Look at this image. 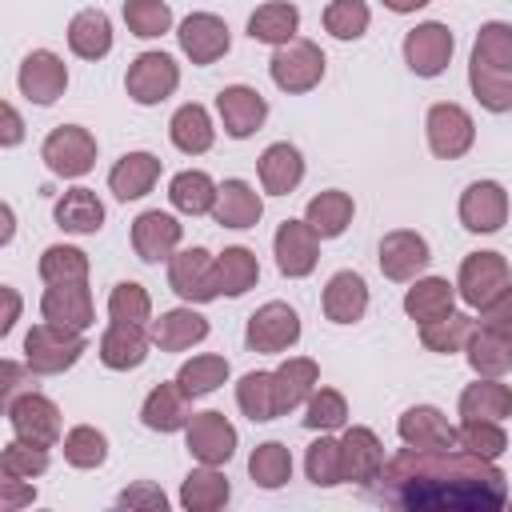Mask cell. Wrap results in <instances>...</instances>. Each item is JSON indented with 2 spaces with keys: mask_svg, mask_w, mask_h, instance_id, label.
Returning a JSON list of instances; mask_svg holds the SVG:
<instances>
[{
  "mask_svg": "<svg viewBox=\"0 0 512 512\" xmlns=\"http://www.w3.org/2000/svg\"><path fill=\"white\" fill-rule=\"evenodd\" d=\"M380 500L396 508L488 512L508 500L504 472L468 448H400L380 468Z\"/></svg>",
  "mask_w": 512,
  "mask_h": 512,
  "instance_id": "1",
  "label": "cell"
},
{
  "mask_svg": "<svg viewBox=\"0 0 512 512\" xmlns=\"http://www.w3.org/2000/svg\"><path fill=\"white\" fill-rule=\"evenodd\" d=\"M80 352H84V336H80L76 328H60V324H52V320L36 324V328L24 336V360H28V368L40 372V376H52V372L72 368V364L80 360Z\"/></svg>",
  "mask_w": 512,
  "mask_h": 512,
  "instance_id": "2",
  "label": "cell"
},
{
  "mask_svg": "<svg viewBox=\"0 0 512 512\" xmlns=\"http://www.w3.org/2000/svg\"><path fill=\"white\" fill-rule=\"evenodd\" d=\"M168 284L176 296L192 300V304H208L220 296V272H216V260L208 248H184V252H172L168 260Z\"/></svg>",
  "mask_w": 512,
  "mask_h": 512,
  "instance_id": "3",
  "label": "cell"
},
{
  "mask_svg": "<svg viewBox=\"0 0 512 512\" xmlns=\"http://www.w3.org/2000/svg\"><path fill=\"white\" fill-rule=\"evenodd\" d=\"M40 156L56 176H84L96 164V136L80 124H60L48 132Z\"/></svg>",
  "mask_w": 512,
  "mask_h": 512,
  "instance_id": "4",
  "label": "cell"
},
{
  "mask_svg": "<svg viewBox=\"0 0 512 512\" xmlns=\"http://www.w3.org/2000/svg\"><path fill=\"white\" fill-rule=\"evenodd\" d=\"M268 68H272L276 88H284V92H308L324 76V52L312 40H288V44L276 48V56H272Z\"/></svg>",
  "mask_w": 512,
  "mask_h": 512,
  "instance_id": "5",
  "label": "cell"
},
{
  "mask_svg": "<svg viewBox=\"0 0 512 512\" xmlns=\"http://www.w3.org/2000/svg\"><path fill=\"white\" fill-rule=\"evenodd\" d=\"M124 84H128V96H132L136 104H160L164 96L176 92L180 68H176V60L164 56V52H140V56L128 64Z\"/></svg>",
  "mask_w": 512,
  "mask_h": 512,
  "instance_id": "6",
  "label": "cell"
},
{
  "mask_svg": "<svg viewBox=\"0 0 512 512\" xmlns=\"http://www.w3.org/2000/svg\"><path fill=\"white\" fill-rule=\"evenodd\" d=\"M8 420H12V432L28 444H40V448H52L60 440V408L40 396V392H24L8 404Z\"/></svg>",
  "mask_w": 512,
  "mask_h": 512,
  "instance_id": "7",
  "label": "cell"
},
{
  "mask_svg": "<svg viewBox=\"0 0 512 512\" xmlns=\"http://www.w3.org/2000/svg\"><path fill=\"white\" fill-rule=\"evenodd\" d=\"M244 340H248L252 352H284V348H292L300 340V316L288 304L272 300V304H264V308H256L248 316Z\"/></svg>",
  "mask_w": 512,
  "mask_h": 512,
  "instance_id": "8",
  "label": "cell"
},
{
  "mask_svg": "<svg viewBox=\"0 0 512 512\" xmlns=\"http://www.w3.org/2000/svg\"><path fill=\"white\" fill-rule=\"evenodd\" d=\"M472 140H476V128H472V116L460 104H432L428 108V148L440 160L464 156L472 148Z\"/></svg>",
  "mask_w": 512,
  "mask_h": 512,
  "instance_id": "9",
  "label": "cell"
},
{
  "mask_svg": "<svg viewBox=\"0 0 512 512\" xmlns=\"http://www.w3.org/2000/svg\"><path fill=\"white\" fill-rule=\"evenodd\" d=\"M184 432H188V452L200 464H224L236 452V428L224 420V412H192Z\"/></svg>",
  "mask_w": 512,
  "mask_h": 512,
  "instance_id": "10",
  "label": "cell"
},
{
  "mask_svg": "<svg viewBox=\"0 0 512 512\" xmlns=\"http://www.w3.org/2000/svg\"><path fill=\"white\" fill-rule=\"evenodd\" d=\"M404 60L416 76H440L452 60V32L436 20L428 24H416L408 36H404Z\"/></svg>",
  "mask_w": 512,
  "mask_h": 512,
  "instance_id": "11",
  "label": "cell"
},
{
  "mask_svg": "<svg viewBox=\"0 0 512 512\" xmlns=\"http://www.w3.org/2000/svg\"><path fill=\"white\" fill-rule=\"evenodd\" d=\"M508 284V260L500 252H472L460 264V296L472 308H484L500 288Z\"/></svg>",
  "mask_w": 512,
  "mask_h": 512,
  "instance_id": "12",
  "label": "cell"
},
{
  "mask_svg": "<svg viewBox=\"0 0 512 512\" xmlns=\"http://www.w3.org/2000/svg\"><path fill=\"white\" fill-rule=\"evenodd\" d=\"M64 84H68V68L56 52H32L24 56L20 64V92L32 100V104H52L64 96Z\"/></svg>",
  "mask_w": 512,
  "mask_h": 512,
  "instance_id": "13",
  "label": "cell"
},
{
  "mask_svg": "<svg viewBox=\"0 0 512 512\" xmlns=\"http://www.w3.org/2000/svg\"><path fill=\"white\" fill-rule=\"evenodd\" d=\"M508 216V192L496 180H476L460 196V220L468 232H496Z\"/></svg>",
  "mask_w": 512,
  "mask_h": 512,
  "instance_id": "14",
  "label": "cell"
},
{
  "mask_svg": "<svg viewBox=\"0 0 512 512\" xmlns=\"http://www.w3.org/2000/svg\"><path fill=\"white\" fill-rule=\"evenodd\" d=\"M176 244H180V224H176V216L152 208V212H140V216L132 220V248H136L140 260H148V264L172 260Z\"/></svg>",
  "mask_w": 512,
  "mask_h": 512,
  "instance_id": "15",
  "label": "cell"
},
{
  "mask_svg": "<svg viewBox=\"0 0 512 512\" xmlns=\"http://www.w3.org/2000/svg\"><path fill=\"white\" fill-rule=\"evenodd\" d=\"M320 260V244L308 220H284L276 228V264L284 276H308Z\"/></svg>",
  "mask_w": 512,
  "mask_h": 512,
  "instance_id": "16",
  "label": "cell"
},
{
  "mask_svg": "<svg viewBox=\"0 0 512 512\" xmlns=\"http://www.w3.org/2000/svg\"><path fill=\"white\" fill-rule=\"evenodd\" d=\"M176 36H180V48H184V56L192 64H212V60H220L228 52V24L220 16H212V12L188 16Z\"/></svg>",
  "mask_w": 512,
  "mask_h": 512,
  "instance_id": "17",
  "label": "cell"
},
{
  "mask_svg": "<svg viewBox=\"0 0 512 512\" xmlns=\"http://www.w3.org/2000/svg\"><path fill=\"white\" fill-rule=\"evenodd\" d=\"M216 108H220L224 132H228V136H236V140L252 136V132L264 124V116H268V104H264V96H260L256 88H244V84H232V88H224V92L216 96Z\"/></svg>",
  "mask_w": 512,
  "mask_h": 512,
  "instance_id": "18",
  "label": "cell"
},
{
  "mask_svg": "<svg viewBox=\"0 0 512 512\" xmlns=\"http://www.w3.org/2000/svg\"><path fill=\"white\" fill-rule=\"evenodd\" d=\"M340 464H344V480L372 484L384 468V448H380L376 432L372 428H348L340 436Z\"/></svg>",
  "mask_w": 512,
  "mask_h": 512,
  "instance_id": "19",
  "label": "cell"
},
{
  "mask_svg": "<svg viewBox=\"0 0 512 512\" xmlns=\"http://www.w3.org/2000/svg\"><path fill=\"white\" fill-rule=\"evenodd\" d=\"M424 264H428V244H424L420 232L396 228L380 240V272L388 280H412Z\"/></svg>",
  "mask_w": 512,
  "mask_h": 512,
  "instance_id": "20",
  "label": "cell"
},
{
  "mask_svg": "<svg viewBox=\"0 0 512 512\" xmlns=\"http://www.w3.org/2000/svg\"><path fill=\"white\" fill-rule=\"evenodd\" d=\"M40 312H44V320H52L60 328L84 332L92 324V292L84 288V280H76V284H52L44 292V300H40Z\"/></svg>",
  "mask_w": 512,
  "mask_h": 512,
  "instance_id": "21",
  "label": "cell"
},
{
  "mask_svg": "<svg viewBox=\"0 0 512 512\" xmlns=\"http://www.w3.org/2000/svg\"><path fill=\"white\" fill-rule=\"evenodd\" d=\"M316 380H320V368L316 360L308 356H288L276 372H272V392H276V416L280 412H292L300 408L312 392H316Z\"/></svg>",
  "mask_w": 512,
  "mask_h": 512,
  "instance_id": "22",
  "label": "cell"
},
{
  "mask_svg": "<svg viewBox=\"0 0 512 512\" xmlns=\"http://www.w3.org/2000/svg\"><path fill=\"white\" fill-rule=\"evenodd\" d=\"M396 432H400V440L412 444V448H452V444H460V440H456V428L444 420V412H436V408H428V404L408 408V412L400 416Z\"/></svg>",
  "mask_w": 512,
  "mask_h": 512,
  "instance_id": "23",
  "label": "cell"
},
{
  "mask_svg": "<svg viewBox=\"0 0 512 512\" xmlns=\"http://www.w3.org/2000/svg\"><path fill=\"white\" fill-rule=\"evenodd\" d=\"M140 420L152 428V432H176L192 420V408H188V392L180 384H156L140 408Z\"/></svg>",
  "mask_w": 512,
  "mask_h": 512,
  "instance_id": "24",
  "label": "cell"
},
{
  "mask_svg": "<svg viewBox=\"0 0 512 512\" xmlns=\"http://www.w3.org/2000/svg\"><path fill=\"white\" fill-rule=\"evenodd\" d=\"M156 176H160V160L152 152H128L108 172V188L116 192V200H140L144 192H152Z\"/></svg>",
  "mask_w": 512,
  "mask_h": 512,
  "instance_id": "25",
  "label": "cell"
},
{
  "mask_svg": "<svg viewBox=\"0 0 512 512\" xmlns=\"http://www.w3.org/2000/svg\"><path fill=\"white\" fill-rule=\"evenodd\" d=\"M368 308V284L356 272H336L324 288V316L332 324H352Z\"/></svg>",
  "mask_w": 512,
  "mask_h": 512,
  "instance_id": "26",
  "label": "cell"
},
{
  "mask_svg": "<svg viewBox=\"0 0 512 512\" xmlns=\"http://www.w3.org/2000/svg\"><path fill=\"white\" fill-rule=\"evenodd\" d=\"M460 416L464 420H504L512 416V388L496 376H484L460 392Z\"/></svg>",
  "mask_w": 512,
  "mask_h": 512,
  "instance_id": "27",
  "label": "cell"
},
{
  "mask_svg": "<svg viewBox=\"0 0 512 512\" xmlns=\"http://www.w3.org/2000/svg\"><path fill=\"white\" fill-rule=\"evenodd\" d=\"M452 304H456V292H452V284H448L444 276H424V280H416V284L408 288V296H404V312H408L416 324L444 320V316L452 312Z\"/></svg>",
  "mask_w": 512,
  "mask_h": 512,
  "instance_id": "28",
  "label": "cell"
},
{
  "mask_svg": "<svg viewBox=\"0 0 512 512\" xmlns=\"http://www.w3.org/2000/svg\"><path fill=\"white\" fill-rule=\"evenodd\" d=\"M260 212H264L260 196H256L244 180H224V184H220L216 208H212L216 224H224V228H252V224L260 220Z\"/></svg>",
  "mask_w": 512,
  "mask_h": 512,
  "instance_id": "29",
  "label": "cell"
},
{
  "mask_svg": "<svg viewBox=\"0 0 512 512\" xmlns=\"http://www.w3.org/2000/svg\"><path fill=\"white\" fill-rule=\"evenodd\" d=\"M204 336H208V320L200 312H192V308H172L152 324V340L164 352H184V348L200 344Z\"/></svg>",
  "mask_w": 512,
  "mask_h": 512,
  "instance_id": "30",
  "label": "cell"
},
{
  "mask_svg": "<svg viewBox=\"0 0 512 512\" xmlns=\"http://www.w3.org/2000/svg\"><path fill=\"white\" fill-rule=\"evenodd\" d=\"M144 356H148V336L140 332V324H120V320H112V328L100 336V360H104L108 368H116V372L144 364Z\"/></svg>",
  "mask_w": 512,
  "mask_h": 512,
  "instance_id": "31",
  "label": "cell"
},
{
  "mask_svg": "<svg viewBox=\"0 0 512 512\" xmlns=\"http://www.w3.org/2000/svg\"><path fill=\"white\" fill-rule=\"evenodd\" d=\"M68 48H72L76 56H84V60L108 56V48H112V24H108V16H104L100 8L76 12L72 24H68Z\"/></svg>",
  "mask_w": 512,
  "mask_h": 512,
  "instance_id": "32",
  "label": "cell"
},
{
  "mask_svg": "<svg viewBox=\"0 0 512 512\" xmlns=\"http://www.w3.org/2000/svg\"><path fill=\"white\" fill-rule=\"evenodd\" d=\"M468 364L480 372V376H504L512 368V336L504 332H492V328H472L468 336Z\"/></svg>",
  "mask_w": 512,
  "mask_h": 512,
  "instance_id": "33",
  "label": "cell"
},
{
  "mask_svg": "<svg viewBox=\"0 0 512 512\" xmlns=\"http://www.w3.org/2000/svg\"><path fill=\"white\" fill-rule=\"evenodd\" d=\"M304 176V160L292 144H268L260 156V184L272 196H288Z\"/></svg>",
  "mask_w": 512,
  "mask_h": 512,
  "instance_id": "34",
  "label": "cell"
},
{
  "mask_svg": "<svg viewBox=\"0 0 512 512\" xmlns=\"http://www.w3.org/2000/svg\"><path fill=\"white\" fill-rule=\"evenodd\" d=\"M180 504L188 512H216L228 504V480L216 472V464H204V468H192L180 484Z\"/></svg>",
  "mask_w": 512,
  "mask_h": 512,
  "instance_id": "35",
  "label": "cell"
},
{
  "mask_svg": "<svg viewBox=\"0 0 512 512\" xmlns=\"http://www.w3.org/2000/svg\"><path fill=\"white\" fill-rule=\"evenodd\" d=\"M56 224L64 232H76V236H88L104 224V204L96 200L92 188H72L56 200Z\"/></svg>",
  "mask_w": 512,
  "mask_h": 512,
  "instance_id": "36",
  "label": "cell"
},
{
  "mask_svg": "<svg viewBox=\"0 0 512 512\" xmlns=\"http://www.w3.org/2000/svg\"><path fill=\"white\" fill-rule=\"evenodd\" d=\"M296 24H300V12L284 0H272V4H260L248 20V36L260 40V44H288L296 36Z\"/></svg>",
  "mask_w": 512,
  "mask_h": 512,
  "instance_id": "37",
  "label": "cell"
},
{
  "mask_svg": "<svg viewBox=\"0 0 512 512\" xmlns=\"http://www.w3.org/2000/svg\"><path fill=\"white\" fill-rule=\"evenodd\" d=\"M304 220L312 224V232H316L320 240L340 236V232L348 228V220H352V196H348V192L328 188V192H320V196H312V200H308Z\"/></svg>",
  "mask_w": 512,
  "mask_h": 512,
  "instance_id": "38",
  "label": "cell"
},
{
  "mask_svg": "<svg viewBox=\"0 0 512 512\" xmlns=\"http://www.w3.org/2000/svg\"><path fill=\"white\" fill-rule=\"evenodd\" d=\"M216 184H212V176L208 172H196V168H188V172H180L172 184H168V200L180 208V212H188V216H204V212H212L216 208Z\"/></svg>",
  "mask_w": 512,
  "mask_h": 512,
  "instance_id": "39",
  "label": "cell"
},
{
  "mask_svg": "<svg viewBox=\"0 0 512 512\" xmlns=\"http://www.w3.org/2000/svg\"><path fill=\"white\" fill-rule=\"evenodd\" d=\"M168 136H172V144H176L180 152H188V156L208 152V148H212V120H208V112H204L200 104H184V108H176V116H172V124H168Z\"/></svg>",
  "mask_w": 512,
  "mask_h": 512,
  "instance_id": "40",
  "label": "cell"
},
{
  "mask_svg": "<svg viewBox=\"0 0 512 512\" xmlns=\"http://www.w3.org/2000/svg\"><path fill=\"white\" fill-rule=\"evenodd\" d=\"M468 84H472L476 100L488 112H508L512 108V72H500V68H488V64L472 60L468 64Z\"/></svg>",
  "mask_w": 512,
  "mask_h": 512,
  "instance_id": "41",
  "label": "cell"
},
{
  "mask_svg": "<svg viewBox=\"0 0 512 512\" xmlns=\"http://www.w3.org/2000/svg\"><path fill=\"white\" fill-rule=\"evenodd\" d=\"M248 472L260 488H280L288 484L292 476V452L280 444V440H268V444H256V452L248 456Z\"/></svg>",
  "mask_w": 512,
  "mask_h": 512,
  "instance_id": "42",
  "label": "cell"
},
{
  "mask_svg": "<svg viewBox=\"0 0 512 512\" xmlns=\"http://www.w3.org/2000/svg\"><path fill=\"white\" fill-rule=\"evenodd\" d=\"M216 272H220V292L240 296V292H248L256 284L260 264H256V256L248 248H224L216 256Z\"/></svg>",
  "mask_w": 512,
  "mask_h": 512,
  "instance_id": "43",
  "label": "cell"
},
{
  "mask_svg": "<svg viewBox=\"0 0 512 512\" xmlns=\"http://www.w3.org/2000/svg\"><path fill=\"white\" fill-rule=\"evenodd\" d=\"M472 336V316H460V312H448L444 320H432V324H420V344L428 352H460Z\"/></svg>",
  "mask_w": 512,
  "mask_h": 512,
  "instance_id": "44",
  "label": "cell"
},
{
  "mask_svg": "<svg viewBox=\"0 0 512 512\" xmlns=\"http://www.w3.org/2000/svg\"><path fill=\"white\" fill-rule=\"evenodd\" d=\"M228 380V360L224 356H192L188 364H180L176 372V384L188 392V396H204L212 388H220Z\"/></svg>",
  "mask_w": 512,
  "mask_h": 512,
  "instance_id": "45",
  "label": "cell"
},
{
  "mask_svg": "<svg viewBox=\"0 0 512 512\" xmlns=\"http://www.w3.org/2000/svg\"><path fill=\"white\" fill-rule=\"evenodd\" d=\"M236 404L248 420H272L276 416V392H272V372H248L236 384Z\"/></svg>",
  "mask_w": 512,
  "mask_h": 512,
  "instance_id": "46",
  "label": "cell"
},
{
  "mask_svg": "<svg viewBox=\"0 0 512 512\" xmlns=\"http://www.w3.org/2000/svg\"><path fill=\"white\" fill-rule=\"evenodd\" d=\"M40 276L48 284H76L88 276V256L80 248H68V244H52L44 248L40 256Z\"/></svg>",
  "mask_w": 512,
  "mask_h": 512,
  "instance_id": "47",
  "label": "cell"
},
{
  "mask_svg": "<svg viewBox=\"0 0 512 512\" xmlns=\"http://www.w3.org/2000/svg\"><path fill=\"white\" fill-rule=\"evenodd\" d=\"M124 24L132 36H164L172 28V8L164 0H124Z\"/></svg>",
  "mask_w": 512,
  "mask_h": 512,
  "instance_id": "48",
  "label": "cell"
},
{
  "mask_svg": "<svg viewBox=\"0 0 512 512\" xmlns=\"http://www.w3.org/2000/svg\"><path fill=\"white\" fill-rule=\"evenodd\" d=\"M472 60L488 64V68H500V72H512V24H484L476 32V48H472Z\"/></svg>",
  "mask_w": 512,
  "mask_h": 512,
  "instance_id": "49",
  "label": "cell"
},
{
  "mask_svg": "<svg viewBox=\"0 0 512 512\" xmlns=\"http://www.w3.org/2000/svg\"><path fill=\"white\" fill-rule=\"evenodd\" d=\"M304 468H308V480L320 484V488H332L344 480V464H340V440L332 436H320L308 444V456H304Z\"/></svg>",
  "mask_w": 512,
  "mask_h": 512,
  "instance_id": "50",
  "label": "cell"
},
{
  "mask_svg": "<svg viewBox=\"0 0 512 512\" xmlns=\"http://www.w3.org/2000/svg\"><path fill=\"white\" fill-rule=\"evenodd\" d=\"M456 440H460V448H468V452H476L484 460H496L508 448V436H504V428L496 420H464L456 428Z\"/></svg>",
  "mask_w": 512,
  "mask_h": 512,
  "instance_id": "51",
  "label": "cell"
},
{
  "mask_svg": "<svg viewBox=\"0 0 512 512\" xmlns=\"http://www.w3.org/2000/svg\"><path fill=\"white\" fill-rule=\"evenodd\" d=\"M104 456H108V440H104L96 428L76 424V428L64 436V460H68L72 468H96V464H104Z\"/></svg>",
  "mask_w": 512,
  "mask_h": 512,
  "instance_id": "52",
  "label": "cell"
},
{
  "mask_svg": "<svg viewBox=\"0 0 512 512\" xmlns=\"http://www.w3.org/2000/svg\"><path fill=\"white\" fill-rule=\"evenodd\" d=\"M324 28L336 40H356L368 28V4L364 0H332L324 8Z\"/></svg>",
  "mask_w": 512,
  "mask_h": 512,
  "instance_id": "53",
  "label": "cell"
},
{
  "mask_svg": "<svg viewBox=\"0 0 512 512\" xmlns=\"http://www.w3.org/2000/svg\"><path fill=\"white\" fill-rule=\"evenodd\" d=\"M344 420H348V404H344L340 392L320 388V392L308 396V412H304V424H308V428L332 432V428H344Z\"/></svg>",
  "mask_w": 512,
  "mask_h": 512,
  "instance_id": "54",
  "label": "cell"
},
{
  "mask_svg": "<svg viewBox=\"0 0 512 512\" xmlns=\"http://www.w3.org/2000/svg\"><path fill=\"white\" fill-rule=\"evenodd\" d=\"M44 468H48V448L28 444L20 436L0 452V476H40Z\"/></svg>",
  "mask_w": 512,
  "mask_h": 512,
  "instance_id": "55",
  "label": "cell"
},
{
  "mask_svg": "<svg viewBox=\"0 0 512 512\" xmlns=\"http://www.w3.org/2000/svg\"><path fill=\"white\" fill-rule=\"evenodd\" d=\"M108 312H112V320H120V324H144L148 312H152V300H148V292H144L140 284L124 280V284L112 288V296H108Z\"/></svg>",
  "mask_w": 512,
  "mask_h": 512,
  "instance_id": "56",
  "label": "cell"
},
{
  "mask_svg": "<svg viewBox=\"0 0 512 512\" xmlns=\"http://www.w3.org/2000/svg\"><path fill=\"white\" fill-rule=\"evenodd\" d=\"M480 324L492 328V332L512 336V284H504V288L480 308Z\"/></svg>",
  "mask_w": 512,
  "mask_h": 512,
  "instance_id": "57",
  "label": "cell"
},
{
  "mask_svg": "<svg viewBox=\"0 0 512 512\" xmlns=\"http://www.w3.org/2000/svg\"><path fill=\"white\" fill-rule=\"evenodd\" d=\"M32 500H36V488L24 484V476H4L0 480V512H16Z\"/></svg>",
  "mask_w": 512,
  "mask_h": 512,
  "instance_id": "58",
  "label": "cell"
},
{
  "mask_svg": "<svg viewBox=\"0 0 512 512\" xmlns=\"http://www.w3.org/2000/svg\"><path fill=\"white\" fill-rule=\"evenodd\" d=\"M116 500H120L124 508H152V512H164V508H168L164 492H160V488H152V484H136V488H124Z\"/></svg>",
  "mask_w": 512,
  "mask_h": 512,
  "instance_id": "59",
  "label": "cell"
},
{
  "mask_svg": "<svg viewBox=\"0 0 512 512\" xmlns=\"http://www.w3.org/2000/svg\"><path fill=\"white\" fill-rule=\"evenodd\" d=\"M0 120H4V132H0V144H4V148H12V144H20V136H24V124H20V116H16V108H12V104H0Z\"/></svg>",
  "mask_w": 512,
  "mask_h": 512,
  "instance_id": "60",
  "label": "cell"
},
{
  "mask_svg": "<svg viewBox=\"0 0 512 512\" xmlns=\"http://www.w3.org/2000/svg\"><path fill=\"white\" fill-rule=\"evenodd\" d=\"M16 388H20V368L12 360H4V404L16 400Z\"/></svg>",
  "mask_w": 512,
  "mask_h": 512,
  "instance_id": "61",
  "label": "cell"
},
{
  "mask_svg": "<svg viewBox=\"0 0 512 512\" xmlns=\"http://www.w3.org/2000/svg\"><path fill=\"white\" fill-rule=\"evenodd\" d=\"M4 304H8V308H4V320H0V332H8V328L16 324V312H20V296H16L12 288H4Z\"/></svg>",
  "mask_w": 512,
  "mask_h": 512,
  "instance_id": "62",
  "label": "cell"
},
{
  "mask_svg": "<svg viewBox=\"0 0 512 512\" xmlns=\"http://www.w3.org/2000/svg\"><path fill=\"white\" fill-rule=\"evenodd\" d=\"M428 0H384V8H392V12H416V8H424Z\"/></svg>",
  "mask_w": 512,
  "mask_h": 512,
  "instance_id": "63",
  "label": "cell"
},
{
  "mask_svg": "<svg viewBox=\"0 0 512 512\" xmlns=\"http://www.w3.org/2000/svg\"><path fill=\"white\" fill-rule=\"evenodd\" d=\"M0 216H4V232H0V240L8 244V240H12V208H4Z\"/></svg>",
  "mask_w": 512,
  "mask_h": 512,
  "instance_id": "64",
  "label": "cell"
}]
</instances>
